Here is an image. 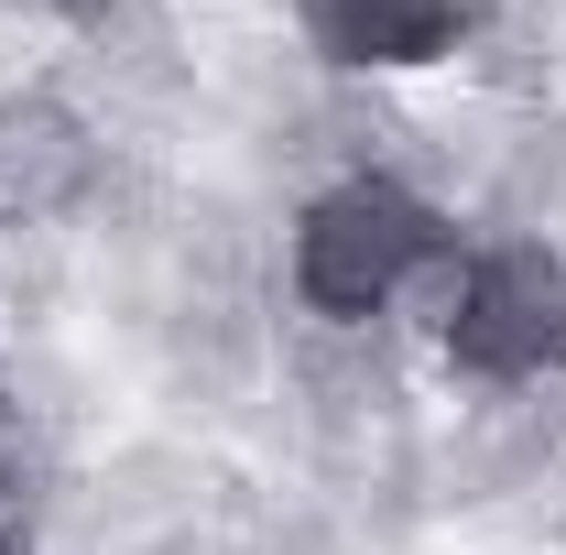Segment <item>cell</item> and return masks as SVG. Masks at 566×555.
I'll return each mask as SVG.
<instances>
[{
	"instance_id": "cell-1",
	"label": "cell",
	"mask_w": 566,
	"mask_h": 555,
	"mask_svg": "<svg viewBox=\"0 0 566 555\" xmlns=\"http://www.w3.org/2000/svg\"><path fill=\"white\" fill-rule=\"evenodd\" d=\"M436 208L403 197V186H381V175H359L338 197H316L305 229H294V283H305V305H327V316H370V305H392L403 283L436 262Z\"/></svg>"
},
{
	"instance_id": "cell-2",
	"label": "cell",
	"mask_w": 566,
	"mask_h": 555,
	"mask_svg": "<svg viewBox=\"0 0 566 555\" xmlns=\"http://www.w3.org/2000/svg\"><path fill=\"white\" fill-rule=\"evenodd\" d=\"M447 348L491 381L566 370V262L556 251H491L447 305Z\"/></svg>"
},
{
	"instance_id": "cell-3",
	"label": "cell",
	"mask_w": 566,
	"mask_h": 555,
	"mask_svg": "<svg viewBox=\"0 0 566 555\" xmlns=\"http://www.w3.org/2000/svg\"><path fill=\"white\" fill-rule=\"evenodd\" d=\"M87 175H98V153H87V132H76L55 98H11V109H0V218L76 208Z\"/></svg>"
},
{
	"instance_id": "cell-4",
	"label": "cell",
	"mask_w": 566,
	"mask_h": 555,
	"mask_svg": "<svg viewBox=\"0 0 566 555\" xmlns=\"http://www.w3.org/2000/svg\"><path fill=\"white\" fill-rule=\"evenodd\" d=\"M469 22V0H305V33L338 66H424L447 55Z\"/></svg>"
},
{
	"instance_id": "cell-5",
	"label": "cell",
	"mask_w": 566,
	"mask_h": 555,
	"mask_svg": "<svg viewBox=\"0 0 566 555\" xmlns=\"http://www.w3.org/2000/svg\"><path fill=\"white\" fill-rule=\"evenodd\" d=\"M55 11H109V0H55Z\"/></svg>"
}]
</instances>
